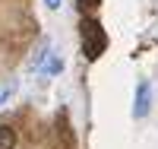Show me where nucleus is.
I'll list each match as a JSON object with an SVG mask.
<instances>
[{
    "label": "nucleus",
    "mask_w": 158,
    "mask_h": 149,
    "mask_svg": "<svg viewBox=\"0 0 158 149\" xmlns=\"http://www.w3.org/2000/svg\"><path fill=\"white\" fill-rule=\"evenodd\" d=\"M149 108H152V86H149V79H139L136 99H133V117H146Z\"/></svg>",
    "instance_id": "obj_2"
},
{
    "label": "nucleus",
    "mask_w": 158,
    "mask_h": 149,
    "mask_svg": "<svg viewBox=\"0 0 158 149\" xmlns=\"http://www.w3.org/2000/svg\"><path fill=\"white\" fill-rule=\"evenodd\" d=\"M0 149H16V130L0 124Z\"/></svg>",
    "instance_id": "obj_3"
},
{
    "label": "nucleus",
    "mask_w": 158,
    "mask_h": 149,
    "mask_svg": "<svg viewBox=\"0 0 158 149\" xmlns=\"http://www.w3.org/2000/svg\"><path fill=\"white\" fill-rule=\"evenodd\" d=\"M48 51H51V42H41V45H38V51H35V57H32V70H38V67H41V60L48 57Z\"/></svg>",
    "instance_id": "obj_4"
},
{
    "label": "nucleus",
    "mask_w": 158,
    "mask_h": 149,
    "mask_svg": "<svg viewBox=\"0 0 158 149\" xmlns=\"http://www.w3.org/2000/svg\"><path fill=\"white\" fill-rule=\"evenodd\" d=\"M82 7H98V0H79Z\"/></svg>",
    "instance_id": "obj_8"
},
{
    "label": "nucleus",
    "mask_w": 158,
    "mask_h": 149,
    "mask_svg": "<svg viewBox=\"0 0 158 149\" xmlns=\"http://www.w3.org/2000/svg\"><path fill=\"white\" fill-rule=\"evenodd\" d=\"M44 7H48V10H57V7H60V0H44Z\"/></svg>",
    "instance_id": "obj_7"
},
{
    "label": "nucleus",
    "mask_w": 158,
    "mask_h": 149,
    "mask_svg": "<svg viewBox=\"0 0 158 149\" xmlns=\"http://www.w3.org/2000/svg\"><path fill=\"white\" fill-rule=\"evenodd\" d=\"M60 70H63V64L54 57V60H51V67H48V73H60Z\"/></svg>",
    "instance_id": "obj_6"
},
{
    "label": "nucleus",
    "mask_w": 158,
    "mask_h": 149,
    "mask_svg": "<svg viewBox=\"0 0 158 149\" xmlns=\"http://www.w3.org/2000/svg\"><path fill=\"white\" fill-rule=\"evenodd\" d=\"M13 92H16V83H3V86H0V108H3V102L13 95Z\"/></svg>",
    "instance_id": "obj_5"
},
{
    "label": "nucleus",
    "mask_w": 158,
    "mask_h": 149,
    "mask_svg": "<svg viewBox=\"0 0 158 149\" xmlns=\"http://www.w3.org/2000/svg\"><path fill=\"white\" fill-rule=\"evenodd\" d=\"M104 45H108V38H104L101 25H98L95 19H85V22H82V51H85V57H89V60L101 57Z\"/></svg>",
    "instance_id": "obj_1"
}]
</instances>
